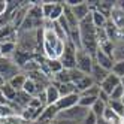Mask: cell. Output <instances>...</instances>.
<instances>
[{
    "mask_svg": "<svg viewBox=\"0 0 124 124\" xmlns=\"http://www.w3.org/2000/svg\"><path fill=\"white\" fill-rule=\"evenodd\" d=\"M79 36H81V48L87 51L90 55H93L99 49V42H97V34H96V27L93 24L91 14L87 16L84 21L79 23Z\"/></svg>",
    "mask_w": 124,
    "mask_h": 124,
    "instance_id": "6da1fadb",
    "label": "cell"
},
{
    "mask_svg": "<svg viewBox=\"0 0 124 124\" xmlns=\"http://www.w3.org/2000/svg\"><path fill=\"white\" fill-rule=\"evenodd\" d=\"M36 48H38V30L34 31L18 30L16 31V49L36 54Z\"/></svg>",
    "mask_w": 124,
    "mask_h": 124,
    "instance_id": "7a4b0ae2",
    "label": "cell"
},
{
    "mask_svg": "<svg viewBox=\"0 0 124 124\" xmlns=\"http://www.w3.org/2000/svg\"><path fill=\"white\" fill-rule=\"evenodd\" d=\"M88 114H90V109L76 105V106H73V108H70V109L58 112L57 118L58 120H66V121H72V123H76V124H81Z\"/></svg>",
    "mask_w": 124,
    "mask_h": 124,
    "instance_id": "3957f363",
    "label": "cell"
},
{
    "mask_svg": "<svg viewBox=\"0 0 124 124\" xmlns=\"http://www.w3.org/2000/svg\"><path fill=\"white\" fill-rule=\"evenodd\" d=\"M93 64H94L93 55H90L82 48L76 49V69L78 70H81L84 75H90L91 69H93Z\"/></svg>",
    "mask_w": 124,
    "mask_h": 124,
    "instance_id": "277c9868",
    "label": "cell"
},
{
    "mask_svg": "<svg viewBox=\"0 0 124 124\" xmlns=\"http://www.w3.org/2000/svg\"><path fill=\"white\" fill-rule=\"evenodd\" d=\"M60 61H61V64H63V69L70 70V69L76 67V46L70 40L66 42L64 52H63V55L60 57Z\"/></svg>",
    "mask_w": 124,
    "mask_h": 124,
    "instance_id": "5b68a950",
    "label": "cell"
},
{
    "mask_svg": "<svg viewBox=\"0 0 124 124\" xmlns=\"http://www.w3.org/2000/svg\"><path fill=\"white\" fill-rule=\"evenodd\" d=\"M20 72H21V69L14 63L12 58H5V57L0 58V75L3 76V79L6 82H9Z\"/></svg>",
    "mask_w": 124,
    "mask_h": 124,
    "instance_id": "8992f818",
    "label": "cell"
},
{
    "mask_svg": "<svg viewBox=\"0 0 124 124\" xmlns=\"http://www.w3.org/2000/svg\"><path fill=\"white\" fill-rule=\"evenodd\" d=\"M58 109H57V106L55 105H48V106H45V109L42 111V114H40V117L38 118V124H52L55 121V118H57V115H58Z\"/></svg>",
    "mask_w": 124,
    "mask_h": 124,
    "instance_id": "52a82bcc",
    "label": "cell"
},
{
    "mask_svg": "<svg viewBox=\"0 0 124 124\" xmlns=\"http://www.w3.org/2000/svg\"><path fill=\"white\" fill-rule=\"evenodd\" d=\"M67 6V5H66ZM70 8V6H69ZM72 9V12H73V15L76 16V20H78V23H81V21H84L88 15L91 14V8L88 6V2H85V0H81L78 5H75V6H72L70 8Z\"/></svg>",
    "mask_w": 124,
    "mask_h": 124,
    "instance_id": "ba28073f",
    "label": "cell"
},
{
    "mask_svg": "<svg viewBox=\"0 0 124 124\" xmlns=\"http://www.w3.org/2000/svg\"><path fill=\"white\" fill-rule=\"evenodd\" d=\"M79 102V94L75 93V94H69V96H64V97H60V100L55 103L57 109L61 112V111H66V109H70L76 106Z\"/></svg>",
    "mask_w": 124,
    "mask_h": 124,
    "instance_id": "9c48e42d",
    "label": "cell"
},
{
    "mask_svg": "<svg viewBox=\"0 0 124 124\" xmlns=\"http://www.w3.org/2000/svg\"><path fill=\"white\" fill-rule=\"evenodd\" d=\"M118 85H121V79H120L118 76H115V75L111 72L108 76L103 79V82L100 84V90L105 91L106 94H109V96H111V93H112Z\"/></svg>",
    "mask_w": 124,
    "mask_h": 124,
    "instance_id": "30bf717a",
    "label": "cell"
},
{
    "mask_svg": "<svg viewBox=\"0 0 124 124\" xmlns=\"http://www.w3.org/2000/svg\"><path fill=\"white\" fill-rule=\"evenodd\" d=\"M94 63H97L100 67H103V69L108 70V72H111L112 67H114V63H115V61L112 60V57L106 55L103 51L97 49V51H96V54H94Z\"/></svg>",
    "mask_w": 124,
    "mask_h": 124,
    "instance_id": "8fae6325",
    "label": "cell"
},
{
    "mask_svg": "<svg viewBox=\"0 0 124 124\" xmlns=\"http://www.w3.org/2000/svg\"><path fill=\"white\" fill-rule=\"evenodd\" d=\"M33 57H34V54H31V52H25V51L16 49V51L14 52V55H12V60H14V63L18 66L20 69H23Z\"/></svg>",
    "mask_w": 124,
    "mask_h": 124,
    "instance_id": "7c38bea8",
    "label": "cell"
},
{
    "mask_svg": "<svg viewBox=\"0 0 124 124\" xmlns=\"http://www.w3.org/2000/svg\"><path fill=\"white\" fill-rule=\"evenodd\" d=\"M111 72H108L106 69H103V67H100L97 63H94L93 64V69H91V73H90V76H91V79L94 81V84H97V85H100L102 82H103V79L108 76Z\"/></svg>",
    "mask_w": 124,
    "mask_h": 124,
    "instance_id": "4fadbf2b",
    "label": "cell"
},
{
    "mask_svg": "<svg viewBox=\"0 0 124 124\" xmlns=\"http://www.w3.org/2000/svg\"><path fill=\"white\" fill-rule=\"evenodd\" d=\"M109 21H111L114 25H117L118 29H123V27H124V11H121L117 5H114L112 11H111Z\"/></svg>",
    "mask_w": 124,
    "mask_h": 124,
    "instance_id": "5bb4252c",
    "label": "cell"
},
{
    "mask_svg": "<svg viewBox=\"0 0 124 124\" xmlns=\"http://www.w3.org/2000/svg\"><path fill=\"white\" fill-rule=\"evenodd\" d=\"M23 91H25L27 94H30L31 97H36L39 93L45 91V88L40 87L39 84H36V82L33 81V79L27 78V81H25V84H24V87H23Z\"/></svg>",
    "mask_w": 124,
    "mask_h": 124,
    "instance_id": "9a60e30c",
    "label": "cell"
},
{
    "mask_svg": "<svg viewBox=\"0 0 124 124\" xmlns=\"http://www.w3.org/2000/svg\"><path fill=\"white\" fill-rule=\"evenodd\" d=\"M45 93H46V106L48 105H55L60 100V93H58V88L55 84H49L45 88Z\"/></svg>",
    "mask_w": 124,
    "mask_h": 124,
    "instance_id": "2e32d148",
    "label": "cell"
},
{
    "mask_svg": "<svg viewBox=\"0 0 124 124\" xmlns=\"http://www.w3.org/2000/svg\"><path fill=\"white\" fill-rule=\"evenodd\" d=\"M25 81H27V75H25L23 70L16 75V76H14L12 79L8 84H9L14 90H16V91H21L23 90V87H24V84H25Z\"/></svg>",
    "mask_w": 124,
    "mask_h": 124,
    "instance_id": "e0dca14e",
    "label": "cell"
},
{
    "mask_svg": "<svg viewBox=\"0 0 124 124\" xmlns=\"http://www.w3.org/2000/svg\"><path fill=\"white\" fill-rule=\"evenodd\" d=\"M15 51H16V43L15 42H2V43H0V52H2V57L12 58Z\"/></svg>",
    "mask_w": 124,
    "mask_h": 124,
    "instance_id": "ac0fdd59",
    "label": "cell"
},
{
    "mask_svg": "<svg viewBox=\"0 0 124 124\" xmlns=\"http://www.w3.org/2000/svg\"><path fill=\"white\" fill-rule=\"evenodd\" d=\"M112 60L117 61H124V40H118L114 43L112 48Z\"/></svg>",
    "mask_w": 124,
    "mask_h": 124,
    "instance_id": "d6986e66",
    "label": "cell"
},
{
    "mask_svg": "<svg viewBox=\"0 0 124 124\" xmlns=\"http://www.w3.org/2000/svg\"><path fill=\"white\" fill-rule=\"evenodd\" d=\"M54 84V82H52ZM57 88H58V93H60V97H64V96H69V94H75L78 93L76 91V85L73 82H66V84H55Z\"/></svg>",
    "mask_w": 124,
    "mask_h": 124,
    "instance_id": "ffe728a7",
    "label": "cell"
},
{
    "mask_svg": "<svg viewBox=\"0 0 124 124\" xmlns=\"http://www.w3.org/2000/svg\"><path fill=\"white\" fill-rule=\"evenodd\" d=\"M103 120H106L109 124H124V118H121L120 115H117L115 114L109 106L106 108V111H105V114H103V117H102Z\"/></svg>",
    "mask_w": 124,
    "mask_h": 124,
    "instance_id": "44dd1931",
    "label": "cell"
},
{
    "mask_svg": "<svg viewBox=\"0 0 124 124\" xmlns=\"http://www.w3.org/2000/svg\"><path fill=\"white\" fill-rule=\"evenodd\" d=\"M75 85H76V91H78V94H81L82 91H85V90H88L90 87H93V85H94V81L91 79L90 75H85L84 78L79 79V81H78Z\"/></svg>",
    "mask_w": 124,
    "mask_h": 124,
    "instance_id": "7402d4cb",
    "label": "cell"
},
{
    "mask_svg": "<svg viewBox=\"0 0 124 124\" xmlns=\"http://www.w3.org/2000/svg\"><path fill=\"white\" fill-rule=\"evenodd\" d=\"M12 115H20V112L12 106V103H3V105H0V120L8 118V117H12Z\"/></svg>",
    "mask_w": 124,
    "mask_h": 124,
    "instance_id": "603a6c76",
    "label": "cell"
},
{
    "mask_svg": "<svg viewBox=\"0 0 124 124\" xmlns=\"http://www.w3.org/2000/svg\"><path fill=\"white\" fill-rule=\"evenodd\" d=\"M91 18H93V24H94V27L96 29H103L105 25H106V23H108V18L103 15V14H100L99 11H91Z\"/></svg>",
    "mask_w": 124,
    "mask_h": 124,
    "instance_id": "cb8c5ba5",
    "label": "cell"
},
{
    "mask_svg": "<svg viewBox=\"0 0 124 124\" xmlns=\"http://www.w3.org/2000/svg\"><path fill=\"white\" fill-rule=\"evenodd\" d=\"M0 93H2V96L6 99L8 103H12L15 100V96H16V90H14V88L9 85V84H5L3 87H0Z\"/></svg>",
    "mask_w": 124,
    "mask_h": 124,
    "instance_id": "d4e9b609",
    "label": "cell"
},
{
    "mask_svg": "<svg viewBox=\"0 0 124 124\" xmlns=\"http://www.w3.org/2000/svg\"><path fill=\"white\" fill-rule=\"evenodd\" d=\"M52 82H54V84H66V82H70V70H67V69L60 70L58 73H55L54 76H52Z\"/></svg>",
    "mask_w": 124,
    "mask_h": 124,
    "instance_id": "484cf974",
    "label": "cell"
},
{
    "mask_svg": "<svg viewBox=\"0 0 124 124\" xmlns=\"http://www.w3.org/2000/svg\"><path fill=\"white\" fill-rule=\"evenodd\" d=\"M106 108H108V105L106 103H103L102 100H99L97 99L96 100V103L91 106V109H90V112H93L97 118H102L103 117V114H105V111H106Z\"/></svg>",
    "mask_w": 124,
    "mask_h": 124,
    "instance_id": "4316f807",
    "label": "cell"
},
{
    "mask_svg": "<svg viewBox=\"0 0 124 124\" xmlns=\"http://www.w3.org/2000/svg\"><path fill=\"white\" fill-rule=\"evenodd\" d=\"M108 106H109V108H111L115 114H117V115H120L121 118H124V105H123L121 100H109Z\"/></svg>",
    "mask_w": 124,
    "mask_h": 124,
    "instance_id": "83f0119b",
    "label": "cell"
},
{
    "mask_svg": "<svg viewBox=\"0 0 124 124\" xmlns=\"http://www.w3.org/2000/svg\"><path fill=\"white\" fill-rule=\"evenodd\" d=\"M0 124H29L21 115H12V117H8L0 120Z\"/></svg>",
    "mask_w": 124,
    "mask_h": 124,
    "instance_id": "f1b7e54d",
    "label": "cell"
},
{
    "mask_svg": "<svg viewBox=\"0 0 124 124\" xmlns=\"http://www.w3.org/2000/svg\"><path fill=\"white\" fill-rule=\"evenodd\" d=\"M55 2H43L42 3V16H43V20H49V15L52 12V8H54Z\"/></svg>",
    "mask_w": 124,
    "mask_h": 124,
    "instance_id": "f546056e",
    "label": "cell"
},
{
    "mask_svg": "<svg viewBox=\"0 0 124 124\" xmlns=\"http://www.w3.org/2000/svg\"><path fill=\"white\" fill-rule=\"evenodd\" d=\"M96 100H97V97L79 96V102H78V105H79V106H84V108H87V109H91V106L96 103Z\"/></svg>",
    "mask_w": 124,
    "mask_h": 124,
    "instance_id": "4dcf8cb0",
    "label": "cell"
},
{
    "mask_svg": "<svg viewBox=\"0 0 124 124\" xmlns=\"http://www.w3.org/2000/svg\"><path fill=\"white\" fill-rule=\"evenodd\" d=\"M111 72L115 75V76H118L120 79L124 78V61H117V63H114V67Z\"/></svg>",
    "mask_w": 124,
    "mask_h": 124,
    "instance_id": "1f68e13d",
    "label": "cell"
},
{
    "mask_svg": "<svg viewBox=\"0 0 124 124\" xmlns=\"http://www.w3.org/2000/svg\"><path fill=\"white\" fill-rule=\"evenodd\" d=\"M99 93H100V85H97V84H94L93 87H90L88 90H85V91H82L79 96H85V97H97L99 96Z\"/></svg>",
    "mask_w": 124,
    "mask_h": 124,
    "instance_id": "d6a6232c",
    "label": "cell"
},
{
    "mask_svg": "<svg viewBox=\"0 0 124 124\" xmlns=\"http://www.w3.org/2000/svg\"><path fill=\"white\" fill-rule=\"evenodd\" d=\"M123 97H124V87H123V85H118V87L111 93L109 99H111V100H123Z\"/></svg>",
    "mask_w": 124,
    "mask_h": 124,
    "instance_id": "836d02e7",
    "label": "cell"
},
{
    "mask_svg": "<svg viewBox=\"0 0 124 124\" xmlns=\"http://www.w3.org/2000/svg\"><path fill=\"white\" fill-rule=\"evenodd\" d=\"M85 75L81 72V70H78L76 67L75 69H70V82H73V84H76L81 78H84Z\"/></svg>",
    "mask_w": 124,
    "mask_h": 124,
    "instance_id": "e575fe53",
    "label": "cell"
},
{
    "mask_svg": "<svg viewBox=\"0 0 124 124\" xmlns=\"http://www.w3.org/2000/svg\"><path fill=\"white\" fill-rule=\"evenodd\" d=\"M96 123H97V117H96L93 112H90V114H88L87 117L84 118V121H82L81 124H96Z\"/></svg>",
    "mask_w": 124,
    "mask_h": 124,
    "instance_id": "d590c367",
    "label": "cell"
},
{
    "mask_svg": "<svg viewBox=\"0 0 124 124\" xmlns=\"http://www.w3.org/2000/svg\"><path fill=\"white\" fill-rule=\"evenodd\" d=\"M42 103H40V100L38 99V97H31V100H30V103H29V108H33V109H38V108H42Z\"/></svg>",
    "mask_w": 124,
    "mask_h": 124,
    "instance_id": "8d00e7d4",
    "label": "cell"
},
{
    "mask_svg": "<svg viewBox=\"0 0 124 124\" xmlns=\"http://www.w3.org/2000/svg\"><path fill=\"white\" fill-rule=\"evenodd\" d=\"M97 99L102 100V102H103V103H106V105H108V103H109V100H111V99H109V94H106V93H105V91H102V90H100L99 96H97Z\"/></svg>",
    "mask_w": 124,
    "mask_h": 124,
    "instance_id": "74e56055",
    "label": "cell"
},
{
    "mask_svg": "<svg viewBox=\"0 0 124 124\" xmlns=\"http://www.w3.org/2000/svg\"><path fill=\"white\" fill-rule=\"evenodd\" d=\"M6 14V2H3V0H0V15Z\"/></svg>",
    "mask_w": 124,
    "mask_h": 124,
    "instance_id": "f35d334b",
    "label": "cell"
},
{
    "mask_svg": "<svg viewBox=\"0 0 124 124\" xmlns=\"http://www.w3.org/2000/svg\"><path fill=\"white\" fill-rule=\"evenodd\" d=\"M52 124H76V123H72V121H66V120H58V118H55V121L52 123Z\"/></svg>",
    "mask_w": 124,
    "mask_h": 124,
    "instance_id": "ab89813d",
    "label": "cell"
},
{
    "mask_svg": "<svg viewBox=\"0 0 124 124\" xmlns=\"http://www.w3.org/2000/svg\"><path fill=\"white\" fill-rule=\"evenodd\" d=\"M115 5H117L121 11H124V0H120V2H115Z\"/></svg>",
    "mask_w": 124,
    "mask_h": 124,
    "instance_id": "60d3db41",
    "label": "cell"
},
{
    "mask_svg": "<svg viewBox=\"0 0 124 124\" xmlns=\"http://www.w3.org/2000/svg\"><path fill=\"white\" fill-rule=\"evenodd\" d=\"M96 124H109L106 120H103V118H97V123Z\"/></svg>",
    "mask_w": 124,
    "mask_h": 124,
    "instance_id": "b9f144b4",
    "label": "cell"
},
{
    "mask_svg": "<svg viewBox=\"0 0 124 124\" xmlns=\"http://www.w3.org/2000/svg\"><path fill=\"white\" fill-rule=\"evenodd\" d=\"M120 38H121V40H124V27L120 29Z\"/></svg>",
    "mask_w": 124,
    "mask_h": 124,
    "instance_id": "7bdbcfd3",
    "label": "cell"
},
{
    "mask_svg": "<svg viewBox=\"0 0 124 124\" xmlns=\"http://www.w3.org/2000/svg\"><path fill=\"white\" fill-rule=\"evenodd\" d=\"M5 84H6V81H5V79H3V76L0 75V87H3Z\"/></svg>",
    "mask_w": 124,
    "mask_h": 124,
    "instance_id": "ee69618b",
    "label": "cell"
},
{
    "mask_svg": "<svg viewBox=\"0 0 124 124\" xmlns=\"http://www.w3.org/2000/svg\"><path fill=\"white\" fill-rule=\"evenodd\" d=\"M121 85H123V87H124V78H123V79H121Z\"/></svg>",
    "mask_w": 124,
    "mask_h": 124,
    "instance_id": "f6af8a7d",
    "label": "cell"
},
{
    "mask_svg": "<svg viewBox=\"0 0 124 124\" xmlns=\"http://www.w3.org/2000/svg\"><path fill=\"white\" fill-rule=\"evenodd\" d=\"M121 102H123V105H124V97H123V100H121Z\"/></svg>",
    "mask_w": 124,
    "mask_h": 124,
    "instance_id": "bcb514c9",
    "label": "cell"
},
{
    "mask_svg": "<svg viewBox=\"0 0 124 124\" xmlns=\"http://www.w3.org/2000/svg\"><path fill=\"white\" fill-rule=\"evenodd\" d=\"M0 58H2V52H0Z\"/></svg>",
    "mask_w": 124,
    "mask_h": 124,
    "instance_id": "7dc6e473",
    "label": "cell"
}]
</instances>
